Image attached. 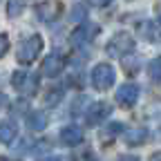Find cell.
I'll return each mask as SVG.
<instances>
[{
    "label": "cell",
    "mask_w": 161,
    "mask_h": 161,
    "mask_svg": "<svg viewBox=\"0 0 161 161\" xmlns=\"http://www.w3.org/2000/svg\"><path fill=\"white\" fill-rule=\"evenodd\" d=\"M43 161H69V159H67V157H58V154H56V157H47V159H43Z\"/></svg>",
    "instance_id": "cell-19"
},
{
    "label": "cell",
    "mask_w": 161,
    "mask_h": 161,
    "mask_svg": "<svg viewBox=\"0 0 161 161\" xmlns=\"http://www.w3.org/2000/svg\"><path fill=\"white\" fill-rule=\"evenodd\" d=\"M11 85H14L20 94L31 96V94H36V90H38V85H40V78H38V74H31V72H14Z\"/></svg>",
    "instance_id": "cell-4"
},
{
    "label": "cell",
    "mask_w": 161,
    "mask_h": 161,
    "mask_svg": "<svg viewBox=\"0 0 161 161\" xmlns=\"http://www.w3.org/2000/svg\"><path fill=\"white\" fill-rule=\"evenodd\" d=\"M128 143H141V141L146 139V132L143 130H132V132H128Z\"/></svg>",
    "instance_id": "cell-15"
},
{
    "label": "cell",
    "mask_w": 161,
    "mask_h": 161,
    "mask_svg": "<svg viewBox=\"0 0 161 161\" xmlns=\"http://www.w3.org/2000/svg\"><path fill=\"white\" fill-rule=\"evenodd\" d=\"M110 112H112V108H110L108 103H103V101L92 103L90 110H87V123H92V125L101 123V121H105V119L110 116Z\"/></svg>",
    "instance_id": "cell-8"
},
{
    "label": "cell",
    "mask_w": 161,
    "mask_h": 161,
    "mask_svg": "<svg viewBox=\"0 0 161 161\" xmlns=\"http://www.w3.org/2000/svg\"><path fill=\"white\" fill-rule=\"evenodd\" d=\"M132 49H134V38H132L128 31H119V34H114L112 40L108 43V47H105L108 56H112V58H121V56L130 54Z\"/></svg>",
    "instance_id": "cell-3"
},
{
    "label": "cell",
    "mask_w": 161,
    "mask_h": 161,
    "mask_svg": "<svg viewBox=\"0 0 161 161\" xmlns=\"http://www.w3.org/2000/svg\"><path fill=\"white\" fill-rule=\"evenodd\" d=\"M0 161H16V159H9V157H0Z\"/></svg>",
    "instance_id": "cell-22"
},
{
    "label": "cell",
    "mask_w": 161,
    "mask_h": 161,
    "mask_svg": "<svg viewBox=\"0 0 161 161\" xmlns=\"http://www.w3.org/2000/svg\"><path fill=\"white\" fill-rule=\"evenodd\" d=\"M116 161H139V157H134V154H121Z\"/></svg>",
    "instance_id": "cell-17"
},
{
    "label": "cell",
    "mask_w": 161,
    "mask_h": 161,
    "mask_svg": "<svg viewBox=\"0 0 161 161\" xmlns=\"http://www.w3.org/2000/svg\"><path fill=\"white\" fill-rule=\"evenodd\" d=\"M5 105H7V96L0 94V108H5Z\"/></svg>",
    "instance_id": "cell-21"
},
{
    "label": "cell",
    "mask_w": 161,
    "mask_h": 161,
    "mask_svg": "<svg viewBox=\"0 0 161 161\" xmlns=\"http://www.w3.org/2000/svg\"><path fill=\"white\" fill-rule=\"evenodd\" d=\"M9 49V36L7 34H0V58H3Z\"/></svg>",
    "instance_id": "cell-16"
},
{
    "label": "cell",
    "mask_w": 161,
    "mask_h": 161,
    "mask_svg": "<svg viewBox=\"0 0 161 161\" xmlns=\"http://www.w3.org/2000/svg\"><path fill=\"white\" fill-rule=\"evenodd\" d=\"M98 29L94 27V25H90V23H83V25H78L74 31H72V45L74 47H83L87 40L96 34Z\"/></svg>",
    "instance_id": "cell-7"
},
{
    "label": "cell",
    "mask_w": 161,
    "mask_h": 161,
    "mask_svg": "<svg viewBox=\"0 0 161 161\" xmlns=\"http://www.w3.org/2000/svg\"><path fill=\"white\" fill-rule=\"evenodd\" d=\"M90 78H92V85H94L96 90L105 92V90H110V87L114 85V80H116V72H114V67H112L110 63H98V65L92 69Z\"/></svg>",
    "instance_id": "cell-1"
},
{
    "label": "cell",
    "mask_w": 161,
    "mask_h": 161,
    "mask_svg": "<svg viewBox=\"0 0 161 161\" xmlns=\"http://www.w3.org/2000/svg\"><path fill=\"white\" fill-rule=\"evenodd\" d=\"M150 38H152V43H161V16L152 23L150 27Z\"/></svg>",
    "instance_id": "cell-14"
},
{
    "label": "cell",
    "mask_w": 161,
    "mask_h": 161,
    "mask_svg": "<svg viewBox=\"0 0 161 161\" xmlns=\"http://www.w3.org/2000/svg\"><path fill=\"white\" fill-rule=\"evenodd\" d=\"M18 134V128L14 121H0V143H11Z\"/></svg>",
    "instance_id": "cell-11"
},
{
    "label": "cell",
    "mask_w": 161,
    "mask_h": 161,
    "mask_svg": "<svg viewBox=\"0 0 161 161\" xmlns=\"http://www.w3.org/2000/svg\"><path fill=\"white\" fill-rule=\"evenodd\" d=\"M148 72H150V76H152L154 80H161V56H157V58L150 60Z\"/></svg>",
    "instance_id": "cell-13"
},
{
    "label": "cell",
    "mask_w": 161,
    "mask_h": 161,
    "mask_svg": "<svg viewBox=\"0 0 161 161\" xmlns=\"http://www.w3.org/2000/svg\"><path fill=\"white\" fill-rule=\"evenodd\" d=\"M139 94H141V87L136 83H125L116 90V103L123 108H132L139 101Z\"/></svg>",
    "instance_id": "cell-5"
},
{
    "label": "cell",
    "mask_w": 161,
    "mask_h": 161,
    "mask_svg": "<svg viewBox=\"0 0 161 161\" xmlns=\"http://www.w3.org/2000/svg\"><path fill=\"white\" fill-rule=\"evenodd\" d=\"M60 141H63L65 146H78L80 141H83V130L78 125H65L60 130Z\"/></svg>",
    "instance_id": "cell-9"
},
{
    "label": "cell",
    "mask_w": 161,
    "mask_h": 161,
    "mask_svg": "<svg viewBox=\"0 0 161 161\" xmlns=\"http://www.w3.org/2000/svg\"><path fill=\"white\" fill-rule=\"evenodd\" d=\"M47 123H49V119H47L45 112H31V114L27 116V125H29V130H34V132L45 130Z\"/></svg>",
    "instance_id": "cell-10"
},
{
    "label": "cell",
    "mask_w": 161,
    "mask_h": 161,
    "mask_svg": "<svg viewBox=\"0 0 161 161\" xmlns=\"http://www.w3.org/2000/svg\"><path fill=\"white\" fill-rule=\"evenodd\" d=\"M40 52H43V38H40L38 34L29 36L25 43L18 47L16 60H18V63H23V65H29V63H34V60L40 56Z\"/></svg>",
    "instance_id": "cell-2"
},
{
    "label": "cell",
    "mask_w": 161,
    "mask_h": 161,
    "mask_svg": "<svg viewBox=\"0 0 161 161\" xmlns=\"http://www.w3.org/2000/svg\"><path fill=\"white\" fill-rule=\"evenodd\" d=\"M148 161H161V152H154V154H150V159Z\"/></svg>",
    "instance_id": "cell-20"
},
{
    "label": "cell",
    "mask_w": 161,
    "mask_h": 161,
    "mask_svg": "<svg viewBox=\"0 0 161 161\" xmlns=\"http://www.w3.org/2000/svg\"><path fill=\"white\" fill-rule=\"evenodd\" d=\"M63 67H65V58H63V54H60V52H52V54L43 60V74L49 76V78L58 76L60 72H63Z\"/></svg>",
    "instance_id": "cell-6"
},
{
    "label": "cell",
    "mask_w": 161,
    "mask_h": 161,
    "mask_svg": "<svg viewBox=\"0 0 161 161\" xmlns=\"http://www.w3.org/2000/svg\"><path fill=\"white\" fill-rule=\"evenodd\" d=\"M90 3H92L94 7H105L108 3H112V0H90Z\"/></svg>",
    "instance_id": "cell-18"
},
{
    "label": "cell",
    "mask_w": 161,
    "mask_h": 161,
    "mask_svg": "<svg viewBox=\"0 0 161 161\" xmlns=\"http://www.w3.org/2000/svg\"><path fill=\"white\" fill-rule=\"evenodd\" d=\"M25 9V0H9V5H7V16L9 18H16L20 16Z\"/></svg>",
    "instance_id": "cell-12"
}]
</instances>
